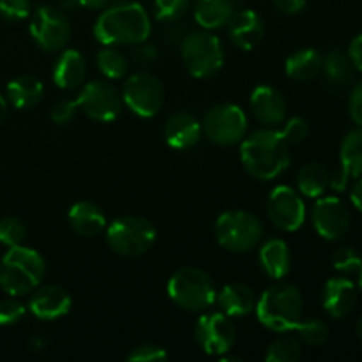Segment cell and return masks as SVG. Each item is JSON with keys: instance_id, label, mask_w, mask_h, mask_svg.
Segmentation results:
<instances>
[{"instance_id": "6da1fadb", "label": "cell", "mask_w": 362, "mask_h": 362, "mask_svg": "<svg viewBox=\"0 0 362 362\" xmlns=\"http://www.w3.org/2000/svg\"><path fill=\"white\" fill-rule=\"evenodd\" d=\"M148 13L138 2H120L99 14L94 35L103 46H136L151 35Z\"/></svg>"}, {"instance_id": "7a4b0ae2", "label": "cell", "mask_w": 362, "mask_h": 362, "mask_svg": "<svg viewBox=\"0 0 362 362\" xmlns=\"http://www.w3.org/2000/svg\"><path fill=\"white\" fill-rule=\"evenodd\" d=\"M240 161L251 177L272 180L288 168V144L279 131H255L240 141Z\"/></svg>"}, {"instance_id": "3957f363", "label": "cell", "mask_w": 362, "mask_h": 362, "mask_svg": "<svg viewBox=\"0 0 362 362\" xmlns=\"http://www.w3.org/2000/svg\"><path fill=\"white\" fill-rule=\"evenodd\" d=\"M258 322L274 332L292 331L304 313V297L296 285L278 283L265 290L257 300Z\"/></svg>"}, {"instance_id": "277c9868", "label": "cell", "mask_w": 362, "mask_h": 362, "mask_svg": "<svg viewBox=\"0 0 362 362\" xmlns=\"http://www.w3.org/2000/svg\"><path fill=\"white\" fill-rule=\"evenodd\" d=\"M45 258L32 247L14 246L0 260V288L11 297L34 292L45 278Z\"/></svg>"}, {"instance_id": "5b68a950", "label": "cell", "mask_w": 362, "mask_h": 362, "mask_svg": "<svg viewBox=\"0 0 362 362\" xmlns=\"http://www.w3.org/2000/svg\"><path fill=\"white\" fill-rule=\"evenodd\" d=\"M168 297L175 306L189 313H204L216 304L214 281L205 271L197 267H184L170 278Z\"/></svg>"}, {"instance_id": "8992f818", "label": "cell", "mask_w": 362, "mask_h": 362, "mask_svg": "<svg viewBox=\"0 0 362 362\" xmlns=\"http://www.w3.org/2000/svg\"><path fill=\"white\" fill-rule=\"evenodd\" d=\"M219 246L230 253H247L264 239V223L247 211H226L214 226Z\"/></svg>"}, {"instance_id": "52a82bcc", "label": "cell", "mask_w": 362, "mask_h": 362, "mask_svg": "<svg viewBox=\"0 0 362 362\" xmlns=\"http://www.w3.org/2000/svg\"><path fill=\"white\" fill-rule=\"evenodd\" d=\"M106 243L122 257H140L156 243V228L141 216H120L106 225Z\"/></svg>"}, {"instance_id": "ba28073f", "label": "cell", "mask_w": 362, "mask_h": 362, "mask_svg": "<svg viewBox=\"0 0 362 362\" xmlns=\"http://www.w3.org/2000/svg\"><path fill=\"white\" fill-rule=\"evenodd\" d=\"M180 55L186 69L194 78L214 76L225 60L221 41L211 30L186 34L180 42Z\"/></svg>"}, {"instance_id": "9c48e42d", "label": "cell", "mask_w": 362, "mask_h": 362, "mask_svg": "<svg viewBox=\"0 0 362 362\" xmlns=\"http://www.w3.org/2000/svg\"><path fill=\"white\" fill-rule=\"evenodd\" d=\"M204 134L216 145L232 147L240 144L247 133V117L240 106L232 103L216 105L202 120Z\"/></svg>"}, {"instance_id": "30bf717a", "label": "cell", "mask_w": 362, "mask_h": 362, "mask_svg": "<svg viewBox=\"0 0 362 362\" xmlns=\"http://www.w3.org/2000/svg\"><path fill=\"white\" fill-rule=\"evenodd\" d=\"M32 39L45 52H60L71 37V25L66 14L52 6H39L30 13L28 23Z\"/></svg>"}, {"instance_id": "8fae6325", "label": "cell", "mask_w": 362, "mask_h": 362, "mask_svg": "<svg viewBox=\"0 0 362 362\" xmlns=\"http://www.w3.org/2000/svg\"><path fill=\"white\" fill-rule=\"evenodd\" d=\"M122 101L134 115L151 119L161 112L165 103V88L154 74L140 71L131 74L124 83Z\"/></svg>"}, {"instance_id": "7c38bea8", "label": "cell", "mask_w": 362, "mask_h": 362, "mask_svg": "<svg viewBox=\"0 0 362 362\" xmlns=\"http://www.w3.org/2000/svg\"><path fill=\"white\" fill-rule=\"evenodd\" d=\"M78 108L95 122H113L122 112V95L110 81L94 80L81 87Z\"/></svg>"}, {"instance_id": "4fadbf2b", "label": "cell", "mask_w": 362, "mask_h": 362, "mask_svg": "<svg viewBox=\"0 0 362 362\" xmlns=\"http://www.w3.org/2000/svg\"><path fill=\"white\" fill-rule=\"evenodd\" d=\"M194 338L198 346L207 356H223L230 352L237 341V329L232 318L223 311L204 313L194 325Z\"/></svg>"}, {"instance_id": "5bb4252c", "label": "cell", "mask_w": 362, "mask_h": 362, "mask_svg": "<svg viewBox=\"0 0 362 362\" xmlns=\"http://www.w3.org/2000/svg\"><path fill=\"white\" fill-rule=\"evenodd\" d=\"M267 216L276 228L297 232L306 221V205L293 187L278 186L267 198Z\"/></svg>"}, {"instance_id": "9a60e30c", "label": "cell", "mask_w": 362, "mask_h": 362, "mask_svg": "<svg viewBox=\"0 0 362 362\" xmlns=\"http://www.w3.org/2000/svg\"><path fill=\"white\" fill-rule=\"evenodd\" d=\"M350 211L339 198L320 197L311 211V223L318 235L325 240H338L349 232Z\"/></svg>"}, {"instance_id": "2e32d148", "label": "cell", "mask_w": 362, "mask_h": 362, "mask_svg": "<svg viewBox=\"0 0 362 362\" xmlns=\"http://www.w3.org/2000/svg\"><path fill=\"white\" fill-rule=\"evenodd\" d=\"M71 304L73 299L66 288L59 285H46L37 286L30 292L28 311L39 320H57L69 313Z\"/></svg>"}, {"instance_id": "e0dca14e", "label": "cell", "mask_w": 362, "mask_h": 362, "mask_svg": "<svg viewBox=\"0 0 362 362\" xmlns=\"http://www.w3.org/2000/svg\"><path fill=\"white\" fill-rule=\"evenodd\" d=\"M255 119L267 127L281 126L286 119V101L278 88L260 85L253 90L250 99Z\"/></svg>"}, {"instance_id": "ac0fdd59", "label": "cell", "mask_w": 362, "mask_h": 362, "mask_svg": "<svg viewBox=\"0 0 362 362\" xmlns=\"http://www.w3.org/2000/svg\"><path fill=\"white\" fill-rule=\"evenodd\" d=\"M357 304V286L346 276L331 278L322 292V306L332 318H343L354 311Z\"/></svg>"}, {"instance_id": "d6986e66", "label": "cell", "mask_w": 362, "mask_h": 362, "mask_svg": "<svg viewBox=\"0 0 362 362\" xmlns=\"http://www.w3.org/2000/svg\"><path fill=\"white\" fill-rule=\"evenodd\" d=\"M226 27H228L230 41L233 42V46L244 49V52L257 48L265 34V27L260 14L251 9L235 11V14H233Z\"/></svg>"}, {"instance_id": "ffe728a7", "label": "cell", "mask_w": 362, "mask_h": 362, "mask_svg": "<svg viewBox=\"0 0 362 362\" xmlns=\"http://www.w3.org/2000/svg\"><path fill=\"white\" fill-rule=\"evenodd\" d=\"M204 129L202 122L191 113H175L165 126L166 144L177 151H187L200 141Z\"/></svg>"}, {"instance_id": "44dd1931", "label": "cell", "mask_w": 362, "mask_h": 362, "mask_svg": "<svg viewBox=\"0 0 362 362\" xmlns=\"http://www.w3.org/2000/svg\"><path fill=\"white\" fill-rule=\"evenodd\" d=\"M216 304L219 311L230 318L247 317L257 306L255 292L244 283H228L216 293Z\"/></svg>"}, {"instance_id": "7402d4cb", "label": "cell", "mask_w": 362, "mask_h": 362, "mask_svg": "<svg viewBox=\"0 0 362 362\" xmlns=\"http://www.w3.org/2000/svg\"><path fill=\"white\" fill-rule=\"evenodd\" d=\"M85 74H87V66L83 55L78 49H62L52 71L57 87L62 90H74L83 85Z\"/></svg>"}, {"instance_id": "603a6c76", "label": "cell", "mask_w": 362, "mask_h": 362, "mask_svg": "<svg viewBox=\"0 0 362 362\" xmlns=\"http://www.w3.org/2000/svg\"><path fill=\"white\" fill-rule=\"evenodd\" d=\"M67 219H69L71 228L81 237L99 235V233L105 232L106 225H108L101 207L88 200L73 204V207L69 209V214H67Z\"/></svg>"}, {"instance_id": "cb8c5ba5", "label": "cell", "mask_w": 362, "mask_h": 362, "mask_svg": "<svg viewBox=\"0 0 362 362\" xmlns=\"http://www.w3.org/2000/svg\"><path fill=\"white\" fill-rule=\"evenodd\" d=\"M258 262L265 274L271 279L281 281L292 269V255L288 244L283 239H269L258 251Z\"/></svg>"}, {"instance_id": "d4e9b609", "label": "cell", "mask_w": 362, "mask_h": 362, "mask_svg": "<svg viewBox=\"0 0 362 362\" xmlns=\"http://www.w3.org/2000/svg\"><path fill=\"white\" fill-rule=\"evenodd\" d=\"M194 20L204 30H218L228 25L235 14L233 0H191Z\"/></svg>"}, {"instance_id": "484cf974", "label": "cell", "mask_w": 362, "mask_h": 362, "mask_svg": "<svg viewBox=\"0 0 362 362\" xmlns=\"http://www.w3.org/2000/svg\"><path fill=\"white\" fill-rule=\"evenodd\" d=\"M7 101L16 110H28L41 101L45 94V85L30 74H21L7 83Z\"/></svg>"}, {"instance_id": "4316f807", "label": "cell", "mask_w": 362, "mask_h": 362, "mask_svg": "<svg viewBox=\"0 0 362 362\" xmlns=\"http://www.w3.org/2000/svg\"><path fill=\"white\" fill-rule=\"evenodd\" d=\"M322 62H324V57L320 55L318 49L303 48L293 52L292 55L286 59L285 71L292 80L308 81L313 80V78L320 73Z\"/></svg>"}, {"instance_id": "83f0119b", "label": "cell", "mask_w": 362, "mask_h": 362, "mask_svg": "<svg viewBox=\"0 0 362 362\" xmlns=\"http://www.w3.org/2000/svg\"><path fill=\"white\" fill-rule=\"evenodd\" d=\"M329 179L331 173L324 165L308 163L297 173V189L308 198H320L329 189Z\"/></svg>"}, {"instance_id": "f1b7e54d", "label": "cell", "mask_w": 362, "mask_h": 362, "mask_svg": "<svg viewBox=\"0 0 362 362\" xmlns=\"http://www.w3.org/2000/svg\"><path fill=\"white\" fill-rule=\"evenodd\" d=\"M322 69H324L325 80L329 83L334 85V87H345L346 83L352 81L356 67H354L349 53L343 52V49H331L324 57Z\"/></svg>"}, {"instance_id": "f546056e", "label": "cell", "mask_w": 362, "mask_h": 362, "mask_svg": "<svg viewBox=\"0 0 362 362\" xmlns=\"http://www.w3.org/2000/svg\"><path fill=\"white\" fill-rule=\"evenodd\" d=\"M341 170L350 179L362 177V127L350 131L341 144L339 151Z\"/></svg>"}, {"instance_id": "4dcf8cb0", "label": "cell", "mask_w": 362, "mask_h": 362, "mask_svg": "<svg viewBox=\"0 0 362 362\" xmlns=\"http://www.w3.org/2000/svg\"><path fill=\"white\" fill-rule=\"evenodd\" d=\"M95 64L98 69L106 80H120L127 74V64L126 55L117 49V46H105L101 52L95 57Z\"/></svg>"}, {"instance_id": "1f68e13d", "label": "cell", "mask_w": 362, "mask_h": 362, "mask_svg": "<svg viewBox=\"0 0 362 362\" xmlns=\"http://www.w3.org/2000/svg\"><path fill=\"white\" fill-rule=\"evenodd\" d=\"M300 357H303L300 339L290 334L276 338L265 354L267 362H297Z\"/></svg>"}, {"instance_id": "d6a6232c", "label": "cell", "mask_w": 362, "mask_h": 362, "mask_svg": "<svg viewBox=\"0 0 362 362\" xmlns=\"http://www.w3.org/2000/svg\"><path fill=\"white\" fill-rule=\"evenodd\" d=\"M297 338L310 346H320L327 341L329 327L320 318H300L299 324L296 325Z\"/></svg>"}, {"instance_id": "836d02e7", "label": "cell", "mask_w": 362, "mask_h": 362, "mask_svg": "<svg viewBox=\"0 0 362 362\" xmlns=\"http://www.w3.org/2000/svg\"><path fill=\"white\" fill-rule=\"evenodd\" d=\"M191 9V0H154V16L161 23H175Z\"/></svg>"}, {"instance_id": "e575fe53", "label": "cell", "mask_w": 362, "mask_h": 362, "mask_svg": "<svg viewBox=\"0 0 362 362\" xmlns=\"http://www.w3.org/2000/svg\"><path fill=\"white\" fill-rule=\"evenodd\" d=\"M27 235V228H25L23 221L14 216H7V218L0 219V244L7 247L20 246Z\"/></svg>"}, {"instance_id": "d590c367", "label": "cell", "mask_w": 362, "mask_h": 362, "mask_svg": "<svg viewBox=\"0 0 362 362\" xmlns=\"http://www.w3.org/2000/svg\"><path fill=\"white\" fill-rule=\"evenodd\" d=\"M332 265L341 276H357L362 269V257L352 247H341L332 257Z\"/></svg>"}, {"instance_id": "8d00e7d4", "label": "cell", "mask_w": 362, "mask_h": 362, "mask_svg": "<svg viewBox=\"0 0 362 362\" xmlns=\"http://www.w3.org/2000/svg\"><path fill=\"white\" fill-rule=\"evenodd\" d=\"M30 0H0V16L7 21H20L30 16Z\"/></svg>"}, {"instance_id": "74e56055", "label": "cell", "mask_w": 362, "mask_h": 362, "mask_svg": "<svg viewBox=\"0 0 362 362\" xmlns=\"http://www.w3.org/2000/svg\"><path fill=\"white\" fill-rule=\"evenodd\" d=\"M27 313V308L16 299H4L0 300V327L14 325L21 320Z\"/></svg>"}, {"instance_id": "f35d334b", "label": "cell", "mask_w": 362, "mask_h": 362, "mask_svg": "<svg viewBox=\"0 0 362 362\" xmlns=\"http://www.w3.org/2000/svg\"><path fill=\"white\" fill-rule=\"evenodd\" d=\"M279 133L285 138L286 144H299V141L306 140V136L310 134V126L303 117H292L290 120H286L285 127Z\"/></svg>"}, {"instance_id": "ab89813d", "label": "cell", "mask_w": 362, "mask_h": 362, "mask_svg": "<svg viewBox=\"0 0 362 362\" xmlns=\"http://www.w3.org/2000/svg\"><path fill=\"white\" fill-rule=\"evenodd\" d=\"M129 362H156L168 359V354L158 345H140L134 346L126 357Z\"/></svg>"}, {"instance_id": "60d3db41", "label": "cell", "mask_w": 362, "mask_h": 362, "mask_svg": "<svg viewBox=\"0 0 362 362\" xmlns=\"http://www.w3.org/2000/svg\"><path fill=\"white\" fill-rule=\"evenodd\" d=\"M78 112V103L73 101V99H60L57 101V105L53 106L52 110V120L59 126H64V124L71 122V120L76 117Z\"/></svg>"}, {"instance_id": "b9f144b4", "label": "cell", "mask_w": 362, "mask_h": 362, "mask_svg": "<svg viewBox=\"0 0 362 362\" xmlns=\"http://www.w3.org/2000/svg\"><path fill=\"white\" fill-rule=\"evenodd\" d=\"M349 113L354 122L362 127V81L354 87L352 94L349 99Z\"/></svg>"}, {"instance_id": "7bdbcfd3", "label": "cell", "mask_w": 362, "mask_h": 362, "mask_svg": "<svg viewBox=\"0 0 362 362\" xmlns=\"http://www.w3.org/2000/svg\"><path fill=\"white\" fill-rule=\"evenodd\" d=\"M133 60L136 64H140V66H148V64L158 60V48L152 45L140 42V45H136V48L133 49Z\"/></svg>"}, {"instance_id": "ee69618b", "label": "cell", "mask_w": 362, "mask_h": 362, "mask_svg": "<svg viewBox=\"0 0 362 362\" xmlns=\"http://www.w3.org/2000/svg\"><path fill=\"white\" fill-rule=\"evenodd\" d=\"M346 53H349L354 67L362 73V34H359L357 37L352 39V42H350V46H349V52Z\"/></svg>"}, {"instance_id": "f6af8a7d", "label": "cell", "mask_w": 362, "mask_h": 362, "mask_svg": "<svg viewBox=\"0 0 362 362\" xmlns=\"http://www.w3.org/2000/svg\"><path fill=\"white\" fill-rule=\"evenodd\" d=\"M274 6L285 14H297L306 7V0H274Z\"/></svg>"}, {"instance_id": "bcb514c9", "label": "cell", "mask_w": 362, "mask_h": 362, "mask_svg": "<svg viewBox=\"0 0 362 362\" xmlns=\"http://www.w3.org/2000/svg\"><path fill=\"white\" fill-rule=\"evenodd\" d=\"M349 182H350V177L346 175L341 168H339L338 172L331 173V179H329V187H331L332 191H336V193H343V191L349 187Z\"/></svg>"}, {"instance_id": "7dc6e473", "label": "cell", "mask_w": 362, "mask_h": 362, "mask_svg": "<svg viewBox=\"0 0 362 362\" xmlns=\"http://www.w3.org/2000/svg\"><path fill=\"white\" fill-rule=\"evenodd\" d=\"M170 27L166 28L165 35H166V41L172 42V45H180L182 42V39L186 37V28L182 27V25H179V21H175V23H168Z\"/></svg>"}, {"instance_id": "c3c4849f", "label": "cell", "mask_w": 362, "mask_h": 362, "mask_svg": "<svg viewBox=\"0 0 362 362\" xmlns=\"http://www.w3.org/2000/svg\"><path fill=\"white\" fill-rule=\"evenodd\" d=\"M350 200H352L354 207L362 212V177L356 180V184H354L352 189H350Z\"/></svg>"}, {"instance_id": "681fc988", "label": "cell", "mask_w": 362, "mask_h": 362, "mask_svg": "<svg viewBox=\"0 0 362 362\" xmlns=\"http://www.w3.org/2000/svg\"><path fill=\"white\" fill-rule=\"evenodd\" d=\"M112 0H78L81 7H87V9H103L106 7Z\"/></svg>"}, {"instance_id": "f907efd6", "label": "cell", "mask_w": 362, "mask_h": 362, "mask_svg": "<svg viewBox=\"0 0 362 362\" xmlns=\"http://www.w3.org/2000/svg\"><path fill=\"white\" fill-rule=\"evenodd\" d=\"M30 345L34 350H42L46 346V339L41 338V336H35V338H32Z\"/></svg>"}, {"instance_id": "816d5d0a", "label": "cell", "mask_w": 362, "mask_h": 362, "mask_svg": "<svg viewBox=\"0 0 362 362\" xmlns=\"http://www.w3.org/2000/svg\"><path fill=\"white\" fill-rule=\"evenodd\" d=\"M6 115H7V99L0 94V124L6 120Z\"/></svg>"}, {"instance_id": "f5cc1de1", "label": "cell", "mask_w": 362, "mask_h": 362, "mask_svg": "<svg viewBox=\"0 0 362 362\" xmlns=\"http://www.w3.org/2000/svg\"><path fill=\"white\" fill-rule=\"evenodd\" d=\"M60 4H62V9H67V11H73L74 7L80 6L78 0H60Z\"/></svg>"}, {"instance_id": "db71d44e", "label": "cell", "mask_w": 362, "mask_h": 362, "mask_svg": "<svg viewBox=\"0 0 362 362\" xmlns=\"http://www.w3.org/2000/svg\"><path fill=\"white\" fill-rule=\"evenodd\" d=\"M357 338H359L362 343V317L359 318V322H357Z\"/></svg>"}, {"instance_id": "11a10c76", "label": "cell", "mask_w": 362, "mask_h": 362, "mask_svg": "<svg viewBox=\"0 0 362 362\" xmlns=\"http://www.w3.org/2000/svg\"><path fill=\"white\" fill-rule=\"evenodd\" d=\"M357 276H359V292L362 293V269H361L359 274H357Z\"/></svg>"}]
</instances>
